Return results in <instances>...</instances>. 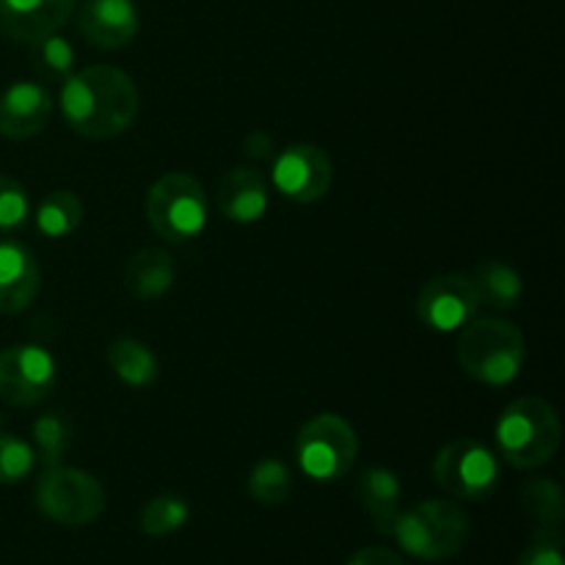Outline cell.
<instances>
[{
	"label": "cell",
	"instance_id": "obj_11",
	"mask_svg": "<svg viewBox=\"0 0 565 565\" xmlns=\"http://www.w3.org/2000/svg\"><path fill=\"white\" fill-rule=\"evenodd\" d=\"M480 296L469 274H445L430 279L417 296V315L423 326L439 334L461 331L478 315Z\"/></svg>",
	"mask_w": 565,
	"mask_h": 565
},
{
	"label": "cell",
	"instance_id": "obj_20",
	"mask_svg": "<svg viewBox=\"0 0 565 565\" xmlns=\"http://www.w3.org/2000/svg\"><path fill=\"white\" fill-rule=\"evenodd\" d=\"M83 213H86V207L75 191H70V188L50 191L36 204V230L50 241H61L83 224Z\"/></svg>",
	"mask_w": 565,
	"mask_h": 565
},
{
	"label": "cell",
	"instance_id": "obj_6",
	"mask_svg": "<svg viewBox=\"0 0 565 565\" xmlns=\"http://www.w3.org/2000/svg\"><path fill=\"white\" fill-rule=\"evenodd\" d=\"M359 458V436L340 414L307 419L296 436V461L309 480L334 483L345 478Z\"/></svg>",
	"mask_w": 565,
	"mask_h": 565
},
{
	"label": "cell",
	"instance_id": "obj_31",
	"mask_svg": "<svg viewBox=\"0 0 565 565\" xmlns=\"http://www.w3.org/2000/svg\"><path fill=\"white\" fill-rule=\"evenodd\" d=\"M243 149H246L248 158H268L270 152H274V141H270L265 132H252V136L246 138V143H243Z\"/></svg>",
	"mask_w": 565,
	"mask_h": 565
},
{
	"label": "cell",
	"instance_id": "obj_24",
	"mask_svg": "<svg viewBox=\"0 0 565 565\" xmlns=\"http://www.w3.org/2000/svg\"><path fill=\"white\" fill-rule=\"evenodd\" d=\"M188 519H191V505L182 497L160 494L141 508L138 527H141V533L152 535V539H166V535L185 527Z\"/></svg>",
	"mask_w": 565,
	"mask_h": 565
},
{
	"label": "cell",
	"instance_id": "obj_17",
	"mask_svg": "<svg viewBox=\"0 0 565 565\" xmlns=\"http://www.w3.org/2000/svg\"><path fill=\"white\" fill-rule=\"evenodd\" d=\"M356 494L367 516L373 519L375 530L384 535H392L395 519L401 513L403 486L397 475L386 467H367L359 475Z\"/></svg>",
	"mask_w": 565,
	"mask_h": 565
},
{
	"label": "cell",
	"instance_id": "obj_5",
	"mask_svg": "<svg viewBox=\"0 0 565 565\" xmlns=\"http://www.w3.org/2000/svg\"><path fill=\"white\" fill-rule=\"evenodd\" d=\"M143 213L154 235L169 243H185L202 235L207 226L210 199L196 177L169 171L147 191Z\"/></svg>",
	"mask_w": 565,
	"mask_h": 565
},
{
	"label": "cell",
	"instance_id": "obj_26",
	"mask_svg": "<svg viewBox=\"0 0 565 565\" xmlns=\"http://www.w3.org/2000/svg\"><path fill=\"white\" fill-rule=\"evenodd\" d=\"M31 61L39 75L55 77V81L64 83L75 70V50L64 36L50 33V36L31 44Z\"/></svg>",
	"mask_w": 565,
	"mask_h": 565
},
{
	"label": "cell",
	"instance_id": "obj_29",
	"mask_svg": "<svg viewBox=\"0 0 565 565\" xmlns=\"http://www.w3.org/2000/svg\"><path fill=\"white\" fill-rule=\"evenodd\" d=\"M516 565H565L563 533L557 527H541Z\"/></svg>",
	"mask_w": 565,
	"mask_h": 565
},
{
	"label": "cell",
	"instance_id": "obj_12",
	"mask_svg": "<svg viewBox=\"0 0 565 565\" xmlns=\"http://www.w3.org/2000/svg\"><path fill=\"white\" fill-rule=\"evenodd\" d=\"M53 116V97L42 83L17 81L0 94V136L28 141L47 127Z\"/></svg>",
	"mask_w": 565,
	"mask_h": 565
},
{
	"label": "cell",
	"instance_id": "obj_30",
	"mask_svg": "<svg viewBox=\"0 0 565 565\" xmlns=\"http://www.w3.org/2000/svg\"><path fill=\"white\" fill-rule=\"evenodd\" d=\"M348 565H408L397 552L384 550V546H367V550H359L356 555L348 561Z\"/></svg>",
	"mask_w": 565,
	"mask_h": 565
},
{
	"label": "cell",
	"instance_id": "obj_1",
	"mask_svg": "<svg viewBox=\"0 0 565 565\" xmlns=\"http://www.w3.org/2000/svg\"><path fill=\"white\" fill-rule=\"evenodd\" d=\"M138 105V86L116 66H86L61 83V110L66 125L88 141L121 136L136 121Z\"/></svg>",
	"mask_w": 565,
	"mask_h": 565
},
{
	"label": "cell",
	"instance_id": "obj_7",
	"mask_svg": "<svg viewBox=\"0 0 565 565\" xmlns=\"http://www.w3.org/2000/svg\"><path fill=\"white\" fill-rule=\"evenodd\" d=\"M103 483L94 475L72 467H50L36 483V508L55 524L83 527L103 516L105 511Z\"/></svg>",
	"mask_w": 565,
	"mask_h": 565
},
{
	"label": "cell",
	"instance_id": "obj_4",
	"mask_svg": "<svg viewBox=\"0 0 565 565\" xmlns=\"http://www.w3.org/2000/svg\"><path fill=\"white\" fill-rule=\"evenodd\" d=\"M392 539L419 561H447L467 544L469 516L450 500H425L412 511L397 513Z\"/></svg>",
	"mask_w": 565,
	"mask_h": 565
},
{
	"label": "cell",
	"instance_id": "obj_16",
	"mask_svg": "<svg viewBox=\"0 0 565 565\" xmlns=\"http://www.w3.org/2000/svg\"><path fill=\"white\" fill-rule=\"evenodd\" d=\"M215 202H218L224 218L235 221V224H254L268 213V180L263 177V171L252 169V166H237L221 177Z\"/></svg>",
	"mask_w": 565,
	"mask_h": 565
},
{
	"label": "cell",
	"instance_id": "obj_10",
	"mask_svg": "<svg viewBox=\"0 0 565 565\" xmlns=\"http://www.w3.org/2000/svg\"><path fill=\"white\" fill-rule=\"evenodd\" d=\"M334 166L329 154L315 143H290L274 158V185L296 204H312L329 193Z\"/></svg>",
	"mask_w": 565,
	"mask_h": 565
},
{
	"label": "cell",
	"instance_id": "obj_27",
	"mask_svg": "<svg viewBox=\"0 0 565 565\" xmlns=\"http://www.w3.org/2000/svg\"><path fill=\"white\" fill-rule=\"evenodd\" d=\"M36 463L39 458L31 441H25L17 434L0 430V483H22L25 478H31Z\"/></svg>",
	"mask_w": 565,
	"mask_h": 565
},
{
	"label": "cell",
	"instance_id": "obj_23",
	"mask_svg": "<svg viewBox=\"0 0 565 565\" xmlns=\"http://www.w3.org/2000/svg\"><path fill=\"white\" fill-rule=\"evenodd\" d=\"M33 436V450H36V458L44 463V469L58 467L61 458L66 456L72 445V425L64 414L50 412L42 414L39 419H33L31 425Z\"/></svg>",
	"mask_w": 565,
	"mask_h": 565
},
{
	"label": "cell",
	"instance_id": "obj_15",
	"mask_svg": "<svg viewBox=\"0 0 565 565\" xmlns=\"http://www.w3.org/2000/svg\"><path fill=\"white\" fill-rule=\"evenodd\" d=\"M42 287V270L28 246L0 241V315H17L31 307Z\"/></svg>",
	"mask_w": 565,
	"mask_h": 565
},
{
	"label": "cell",
	"instance_id": "obj_19",
	"mask_svg": "<svg viewBox=\"0 0 565 565\" xmlns=\"http://www.w3.org/2000/svg\"><path fill=\"white\" fill-rule=\"evenodd\" d=\"M469 276H472L475 290H478L480 296V307L511 312V309H516L519 301H522V276H519L516 268H511L508 263H500V259H483Z\"/></svg>",
	"mask_w": 565,
	"mask_h": 565
},
{
	"label": "cell",
	"instance_id": "obj_13",
	"mask_svg": "<svg viewBox=\"0 0 565 565\" xmlns=\"http://www.w3.org/2000/svg\"><path fill=\"white\" fill-rule=\"evenodd\" d=\"M75 0H0V31L22 44L58 33L70 22Z\"/></svg>",
	"mask_w": 565,
	"mask_h": 565
},
{
	"label": "cell",
	"instance_id": "obj_25",
	"mask_svg": "<svg viewBox=\"0 0 565 565\" xmlns=\"http://www.w3.org/2000/svg\"><path fill=\"white\" fill-rule=\"evenodd\" d=\"M522 508L530 519L544 527H557L565 516L563 489L552 478H533L522 489Z\"/></svg>",
	"mask_w": 565,
	"mask_h": 565
},
{
	"label": "cell",
	"instance_id": "obj_18",
	"mask_svg": "<svg viewBox=\"0 0 565 565\" xmlns=\"http://www.w3.org/2000/svg\"><path fill=\"white\" fill-rule=\"evenodd\" d=\"M174 259L163 248H141L125 265V287L138 301H158L174 287Z\"/></svg>",
	"mask_w": 565,
	"mask_h": 565
},
{
	"label": "cell",
	"instance_id": "obj_28",
	"mask_svg": "<svg viewBox=\"0 0 565 565\" xmlns=\"http://www.w3.org/2000/svg\"><path fill=\"white\" fill-rule=\"evenodd\" d=\"M31 218V196L9 174H0V232L22 230Z\"/></svg>",
	"mask_w": 565,
	"mask_h": 565
},
{
	"label": "cell",
	"instance_id": "obj_14",
	"mask_svg": "<svg viewBox=\"0 0 565 565\" xmlns=\"http://www.w3.org/2000/svg\"><path fill=\"white\" fill-rule=\"evenodd\" d=\"M77 28L94 47H125L138 33L136 0H86L77 17Z\"/></svg>",
	"mask_w": 565,
	"mask_h": 565
},
{
	"label": "cell",
	"instance_id": "obj_2",
	"mask_svg": "<svg viewBox=\"0 0 565 565\" xmlns=\"http://www.w3.org/2000/svg\"><path fill=\"white\" fill-rule=\"evenodd\" d=\"M456 359L469 379L489 386H505L522 373L527 362V342L522 329L511 320L475 315L458 337Z\"/></svg>",
	"mask_w": 565,
	"mask_h": 565
},
{
	"label": "cell",
	"instance_id": "obj_8",
	"mask_svg": "<svg viewBox=\"0 0 565 565\" xmlns=\"http://www.w3.org/2000/svg\"><path fill=\"white\" fill-rule=\"evenodd\" d=\"M434 480L456 500H483L500 486V461L475 439L447 441L434 458Z\"/></svg>",
	"mask_w": 565,
	"mask_h": 565
},
{
	"label": "cell",
	"instance_id": "obj_3",
	"mask_svg": "<svg viewBox=\"0 0 565 565\" xmlns=\"http://www.w3.org/2000/svg\"><path fill=\"white\" fill-rule=\"evenodd\" d=\"M500 456L516 469H539L557 456L563 425L555 406L539 395L516 397L502 408L494 425Z\"/></svg>",
	"mask_w": 565,
	"mask_h": 565
},
{
	"label": "cell",
	"instance_id": "obj_9",
	"mask_svg": "<svg viewBox=\"0 0 565 565\" xmlns=\"http://www.w3.org/2000/svg\"><path fill=\"white\" fill-rule=\"evenodd\" d=\"M58 384V364L42 345H9L0 351V401L31 408L47 401Z\"/></svg>",
	"mask_w": 565,
	"mask_h": 565
},
{
	"label": "cell",
	"instance_id": "obj_21",
	"mask_svg": "<svg viewBox=\"0 0 565 565\" xmlns=\"http://www.w3.org/2000/svg\"><path fill=\"white\" fill-rule=\"evenodd\" d=\"M108 364L114 370L116 379L125 386L141 390L158 379V359L149 351V345L132 340V337H121L108 348Z\"/></svg>",
	"mask_w": 565,
	"mask_h": 565
},
{
	"label": "cell",
	"instance_id": "obj_22",
	"mask_svg": "<svg viewBox=\"0 0 565 565\" xmlns=\"http://www.w3.org/2000/svg\"><path fill=\"white\" fill-rule=\"evenodd\" d=\"M292 491V472L279 458H263L248 472V497L259 505H281Z\"/></svg>",
	"mask_w": 565,
	"mask_h": 565
}]
</instances>
